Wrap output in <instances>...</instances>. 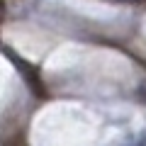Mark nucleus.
I'll return each instance as SVG.
<instances>
[{
  "instance_id": "obj_1",
  "label": "nucleus",
  "mask_w": 146,
  "mask_h": 146,
  "mask_svg": "<svg viewBox=\"0 0 146 146\" xmlns=\"http://www.w3.org/2000/svg\"><path fill=\"white\" fill-rule=\"evenodd\" d=\"M139 146H146V139H141V141H139Z\"/></svg>"
}]
</instances>
